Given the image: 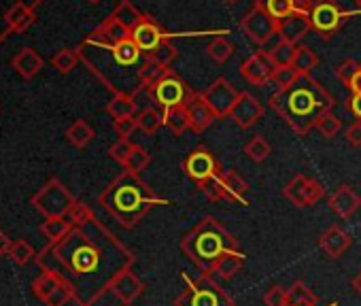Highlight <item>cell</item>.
<instances>
[{
    "instance_id": "cell-1",
    "label": "cell",
    "mask_w": 361,
    "mask_h": 306,
    "mask_svg": "<svg viewBox=\"0 0 361 306\" xmlns=\"http://www.w3.org/2000/svg\"><path fill=\"white\" fill-rule=\"evenodd\" d=\"M134 262L136 255L94 213L75 221L62 240L45 245L37 255L41 270L56 272L71 285L77 306H94Z\"/></svg>"
},
{
    "instance_id": "cell-2",
    "label": "cell",
    "mask_w": 361,
    "mask_h": 306,
    "mask_svg": "<svg viewBox=\"0 0 361 306\" xmlns=\"http://www.w3.org/2000/svg\"><path fill=\"white\" fill-rule=\"evenodd\" d=\"M79 60L115 94L138 96L140 85V66L147 56L138 49L132 39L121 43H109L102 32L96 28L77 49Z\"/></svg>"
},
{
    "instance_id": "cell-3",
    "label": "cell",
    "mask_w": 361,
    "mask_h": 306,
    "mask_svg": "<svg viewBox=\"0 0 361 306\" xmlns=\"http://www.w3.org/2000/svg\"><path fill=\"white\" fill-rule=\"evenodd\" d=\"M270 109L298 134L308 136L317 119L334 109V96L310 75H302L291 87L270 96Z\"/></svg>"
},
{
    "instance_id": "cell-4",
    "label": "cell",
    "mask_w": 361,
    "mask_h": 306,
    "mask_svg": "<svg viewBox=\"0 0 361 306\" xmlns=\"http://www.w3.org/2000/svg\"><path fill=\"white\" fill-rule=\"evenodd\" d=\"M98 202L126 230L134 228L153 207L168 204V200L153 194V190L138 175L128 171H123L102 190Z\"/></svg>"
},
{
    "instance_id": "cell-5",
    "label": "cell",
    "mask_w": 361,
    "mask_h": 306,
    "mask_svg": "<svg viewBox=\"0 0 361 306\" xmlns=\"http://www.w3.org/2000/svg\"><path fill=\"white\" fill-rule=\"evenodd\" d=\"M180 249L202 272H211L221 255L228 251H240V245L215 217H204L183 236Z\"/></svg>"
},
{
    "instance_id": "cell-6",
    "label": "cell",
    "mask_w": 361,
    "mask_h": 306,
    "mask_svg": "<svg viewBox=\"0 0 361 306\" xmlns=\"http://www.w3.org/2000/svg\"><path fill=\"white\" fill-rule=\"evenodd\" d=\"M174 306H234V298L211 272H202L174 298Z\"/></svg>"
},
{
    "instance_id": "cell-7",
    "label": "cell",
    "mask_w": 361,
    "mask_h": 306,
    "mask_svg": "<svg viewBox=\"0 0 361 306\" xmlns=\"http://www.w3.org/2000/svg\"><path fill=\"white\" fill-rule=\"evenodd\" d=\"M75 196L68 192V188L60 179H49L35 196H32V207L45 217H68L71 209L75 207Z\"/></svg>"
},
{
    "instance_id": "cell-8",
    "label": "cell",
    "mask_w": 361,
    "mask_h": 306,
    "mask_svg": "<svg viewBox=\"0 0 361 306\" xmlns=\"http://www.w3.org/2000/svg\"><path fill=\"white\" fill-rule=\"evenodd\" d=\"M240 28L257 45H266L274 35H279V22L264 9V5L259 3V0L240 20Z\"/></svg>"
},
{
    "instance_id": "cell-9",
    "label": "cell",
    "mask_w": 361,
    "mask_h": 306,
    "mask_svg": "<svg viewBox=\"0 0 361 306\" xmlns=\"http://www.w3.org/2000/svg\"><path fill=\"white\" fill-rule=\"evenodd\" d=\"M147 92H149V98H151L157 106H161L164 111H166V109H172V106H178V104H185L188 98L192 96V92H190V87L185 85V81L180 79L176 73H172V71H170L157 85L149 87Z\"/></svg>"
},
{
    "instance_id": "cell-10",
    "label": "cell",
    "mask_w": 361,
    "mask_h": 306,
    "mask_svg": "<svg viewBox=\"0 0 361 306\" xmlns=\"http://www.w3.org/2000/svg\"><path fill=\"white\" fill-rule=\"evenodd\" d=\"M183 171L196 183V188L204 185L207 181H211L213 177H217L219 173H224L219 160L213 156L209 149H204V147L194 149L190 156L183 160Z\"/></svg>"
},
{
    "instance_id": "cell-11",
    "label": "cell",
    "mask_w": 361,
    "mask_h": 306,
    "mask_svg": "<svg viewBox=\"0 0 361 306\" xmlns=\"http://www.w3.org/2000/svg\"><path fill=\"white\" fill-rule=\"evenodd\" d=\"M344 18H348V13H344L334 0H317L312 11H310L312 30H317L323 41L331 39L338 32Z\"/></svg>"
},
{
    "instance_id": "cell-12",
    "label": "cell",
    "mask_w": 361,
    "mask_h": 306,
    "mask_svg": "<svg viewBox=\"0 0 361 306\" xmlns=\"http://www.w3.org/2000/svg\"><path fill=\"white\" fill-rule=\"evenodd\" d=\"M283 196L298 209H306V207H314L323 196H325V188L317 181L310 179L306 175H295L285 188H283Z\"/></svg>"
},
{
    "instance_id": "cell-13",
    "label": "cell",
    "mask_w": 361,
    "mask_h": 306,
    "mask_svg": "<svg viewBox=\"0 0 361 306\" xmlns=\"http://www.w3.org/2000/svg\"><path fill=\"white\" fill-rule=\"evenodd\" d=\"M202 94H204V98H207V102L213 109L217 119L230 117V113H232V109H234V104L238 102V96H240V92H236V87L224 77L213 81L209 85V90L202 92Z\"/></svg>"
},
{
    "instance_id": "cell-14",
    "label": "cell",
    "mask_w": 361,
    "mask_h": 306,
    "mask_svg": "<svg viewBox=\"0 0 361 306\" xmlns=\"http://www.w3.org/2000/svg\"><path fill=\"white\" fill-rule=\"evenodd\" d=\"M276 71L274 60L270 58V51H255L253 56H249L245 60V64L240 66V75L251 83V85H266L268 81H272V75Z\"/></svg>"
},
{
    "instance_id": "cell-15",
    "label": "cell",
    "mask_w": 361,
    "mask_h": 306,
    "mask_svg": "<svg viewBox=\"0 0 361 306\" xmlns=\"http://www.w3.org/2000/svg\"><path fill=\"white\" fill-rule=\"evenodd\" d=\"M130 39L138 45V49L145 54V56H149V54H153L164 41H166V35H164V30L157 26V22L155 20H151V18H142V22L130 32Z\"/></svg>"
},
{
    "instance_id": "cell-16",
    "label": "cell",
    "mask_w": 361,
    "mask_h": 306,
    "mask_svg": "<svg viewBox=\"0 0 361 306\" xmlns=\"http://www.w3.org/2000/svg\"><path fill=\"white\" fill-rule=\"evenodd\" d=\"M230 117L234 119V123L243 130H249L251 126H255L262 117H264V106L262 102L251 96L249 92H240L238 96V102L234 104Z\"/></svg>"
},
{
    "instance_id": "cell-17",
    "label": "cell",
    "mask_w": 361,
    "mask_h": 306,
    "mask_svg": "<svg viewBox=\"0 0 361 306\" xmlns=\"http://www.w3.org/2000/svg\"><path fill=\"white\" fill-rule=\"evenodd\" d=\"M310 30H312L310 13L293 11V13H289L287 18H283L279 22V37H281V41H287L291 45H298Z\"/></svg>"
},
{
    "instance_id": "cell-18",
    "label": "cell",
    "mask_w": 361,
    "mask_h": 306,
    "mask_svg": "<svg viewBox=\"0 0 361 306\" xmlns=\"http://www.w3.org/2000/svg\"><path fill=\"white\" fill-rule=\"evenodd\" d=\"M113 295L123 304V306H130L136 298L142 295L145 291V283L136 276V272H132V268L123 270L121 274H117V279L111 283V289Z\"/></svg>"
},
{
    "instance_id": "cell-19",
    "label": "cell",
    "mask_w": 361,
    "mask_h": 306,
    "mask_svg": "<svg viewBox=\"0 0 361 306\" xmlns=\"http://www.w3.org/2000/svg\"><path fill=\"white\" fill-rule=\"evenodd\" d=\"M350 243H353L350 234H348L344 228H340V226H329V228L319 236V249H321L329 259L342 257V255L348 251Z\"/></svg>"
},
{
    "instance_id": "cell-20",
    "label": "cell",
    "mask_w": 361,
    "mask_h": 306,
    "mask_svg": "<svg viewBox=\"0 0 361 306\" xmlns=\"http://www.w3.org/2000/svg\"><path fill=\"white\" fill-rule=\"evenodd\" d=\"M35 20H37L35 7L26 5L24 0H16L5 13V37L7 32H16V35L26 32L35 24Z\"/></svg>"
},
{
    "instance_id": "cell-21",
    "label": "cell",
    "mask_w": 361,
    "mask_h": 306,
    "mask_svg": "<svg viewBox=\"0 0 361 306\" xmlns=\"http://www.w3.org/2000/svg\"><path fill=\"white\" fill-rule=\"evenodd\" d=\"M329 209L340 217V219H350L359 209H361V196L350 188V185H340L327 200Z\"/></svg>"
},
{
    "instance_id": "cell-22",
    "label": "cell",
    "mask_w": 361,
    "mask_h": 306,
    "mask_svg": "<svg viewBox=\"0 0 361 306\" xmlns=\"http://www.w3.org/2000/svg\"><path fill=\"white\" fill-rule=\"evenodd\" d=\"M188 113H190V121H192V130L194 132H204L217 117L213 113V109L209 106L204 94L200 92H192V96L185 102Z\"/></svg>"
},
{
    "instance_id": "cell-23",
    "label": "cell",
    "mask_w": 361,
    "mask_h": 306,
    "mask_svg": "<svg viewBox=\"0 0 361 306\" xmlns=\"http://www.w3.org/2000/svg\"><path fill=\"white\" fill-rule=\"evenodd\" d=\"M243 266H245V253L243 251H228L226 255H221L215 262L211 274L217 276L219 281H230L243 270Z\"/></svg>"
},
{
    "instance_id": "cell-24",
    "label": "cell",
    "mask_w": 361,
    "mask_h": 306,
    "mask_svg": "<svg viewBox=\"0 0 361 306\" xmlns=\"http://www.w3.org/2000/svg\"><path fill=\"white\" fill-rule=\"evenodd\" d=\"M11 66L24 77V79H32L41 68H43V58L39 56L37 49L32 47H24L16 54V58L11 60Z\"/></svg>"
},
{
    "instance_id": "cell-25",
    "label": "cell",
    "mask_w": 361,
    "mask_h": 306,
    "mask_svg": "<svg viewBox=\"0 0 361 306\" xmlns=\"http://www.w3.org/2000/svg\"><path fill=\"white\" fill-rule=\"evenodd\" d=\"M224 185H226L228 200H232V202H240V204H245V207L249 204V202H247L249 183H247V179H245L238 171H234V169L224 171Z\"/></svg>"
},
{
    "instance_id": "cell-26",
    "label": "cell",
    "mask_w": 361,
    "mask_h": 306,
    "mask_svg": "<svg viewBox=\"0 0 361 306\" xmlns=\"http://www.w3.org/2000/svg\"><path fill=\"white\" fill-rule=\"evenodd\" d=\"M161 115H164V126H166L172 134H176V136H180L185 130L192 128L190 113H188V106H185V104H178V106L166 109Z\"/></svg>"
},
{
    "instance_id": "cell-27",
    "label": "cell",
    "mask_w": 361,
    "mask_h": 306,
    "mask_svg": "<svg viewBox=\"0 0 361 306\" xmlns=\"http://www.w3.org/2000/svg\"><path fill=\"white\" fill-rule=\"evenodd\" d=\"M136 109H138L136 96H130V94H115L111 98V102L106 104V113L113 117V121L126 119V117H134Z\"/></svg>"
},
{
    "instance_id": "cell-28",
    "label": "cell",
    "mask_w": 361,
    "mask_h": 306,
    "mask_svg": "<svg viewBox=\"0 0 361 306\" xmlns=\"http://www.w3.org/2000/svg\"><path fill=\"white\" fill-rule=\"evenodd\" d=\"M39 230H41V234L45 236L47 245H51V243L62 240V238L73 230V221H71L68 217H49V219H45V221L41 224Z\"/></svg>"
},
{
    "instance_id": "cell-29",
    "label": "cell",
    "mask_w": 361,
    "mask_h": 306,
    "mask_svg": "<svg viewBox=\"0 0 361 306\" xmlns=\"http://www.w3.org/2000/svg\"><path fill=\"white\" fill-rule=\"evenodd\" d=\"M168 73H170L168 66H161V64H157V62L147 58L142 62V66H140V85H142V90H149V87L157 85Z\"/></svg>"
},
{
    "instance_id": "cell-30",
    "label": "cell",
    "mask_w": 361,
    "mask_h": 306,
    "mask_svg": "<svg viewBox=\"0 0 361 306\" xmlns=\"http://www.w3.org/2000/svg\"><path fill=\"white\" fill-rule=\"evenodd\" d=\"M94 128L85 121V119H77L68 130H66V138H68V142L71 145H75V147H79V149H83V147H87L92 140H94Z\"/></svg>"
},
{
    "instance_id": "cell-31",
    "label": "cell",
    "mask_w": 361,
    "mask_h": 306,
    "mask_svg": "<svg viewBox=\"0 0 361 306\" xmlns=\"http://www.w3.org/2000/svg\"><path fill=\"white\" fill-rule=\"evenodd\" d=\"M62 281H64V279H60L56 272L41 270V274L32 281V293H35L41 302H45V300L49 298V293H51Z\"/></svg>"
},
{
    "instance_id": "cell-32",
    "label": "cell",
    "mask_w": 361,
    "mask_h": 306,
    "mask_svg": "<svg viewBox=\"0 0 361 306\" xmlns=\"http://www.w3.org/2000/svg\"><path fill=\"white\" fill-rule=\"evenodd\" d=\"M111 16H113L121 26H126L130 32H132V30L142 22V18H145V16L138 13V9H136L132 3H128V0H121V3L115 7V11H113Z\"/></svg>"
},
{
    "instance_id": "cell-33",
    "label": "cell",
    "mask_w": 361,
    "mask_h": 306,
    "mask_svg": "<svg viewBox=\"0 0 361 306\" xmlns=\"http://www.w3.org/2000/svg\"><path fill=\"white\" fill-rule=\"evenodd\" d=\"M287 293H289V306H317V295L304 281H295L287 289Z\"/></svg>"
},
{
    "instance_id": "cell-34",
    "label": "cell",
    "mask_w": 361,
    "mask_h": 306,
    "mask_svg": "<svg viewBox=\"0 0 361 306\" xmlns=\"http://www.w3.org/2000/svg\"><path fill=\"white\" fill-rule=\"evenodd\" d=\"M136 123H138V130H142L145 134L153 136V134L164 126V115H161L157 109H153V106H145V109L138 113Z\"/></svg>"
},
{
    "instance_id": "cell-35",
    "label": "cell",
    "mask_w": 361,
    "mask_h": 306,
    "mask_svg": "<svg viewBox=\"0 0 361 306\" xmlns=\"http://www.w3.org/2000/svg\"><path fill=\"white\" fill-rule=\"evenodd\" d=\"M234 51H236V47L228 41V39H224V37H217V39H213L211 43H209V47H207V54H209V58L213 60V62H217V64H224V62H228L232 56H234Z\"/></svg>"
},
{
    "instance_id": "cell-36",
    "label": "cell",
    "mask_w": 361,
    "mask_h": 306,
    "mask_svg": "<svg viewBox=\"0 0 361 306\" xmlns=\"http://www.w3.org/2000/svg\"><path fill=\"white\" fill-rule=\"evenodd\" d=\"M98 30L102 32V37L109 41V43H121V41H126V39H130V30L126 28V26H121L113 16L111 18H106L100 26H98Z\"/></svg>"
},
{
    "instance_id": "cell-37",
    "label": "cell",
    "mask_w": 361,
    "mask_h": 306,
    "mask_svg": "<svg viewBox=\"0 0 361 306\" xmlns=\"http://www.w3.org/2000/svg\"><path fill=\"white\" fill-rule=\"evenodd\" d=\"M270 142L264 136H253L247 145H245V153L247 158L255 164H262L268 156H270Z\"/></svg>"
},
{
    "instance_id": "cell-38",
    "label": "cell",
    "mask_w": 361,
    "mask_h": 306,
    "mask_svg": "<svg viewBox=\"0 0 361 306\" xmlns=\"http://www.w3.org/2000/svg\"><path fill=\"white\" fill-rule=\"evenodd\" d=\"M317 64H319V58H317V54H314L310 47H298L291 66H293L300 75H310V73L317 68Z\"/></svg>"
},
{
    "instance_id": "cell-39",
    "label": "cell",
    "mask_w": 361,
    "mask_h": 306,
    "mask_svg": "<svg viewBox=\"0 0 361 306\" xmlns=\"http://www.w3.org/2000/svg\"><path fill=\"white\" fill-rule=\"evenodd\" d=\"M37 255H39V253L35 251V247H32L28 240H24V238L13 240L11 249H9V257H11L16 264H20V266H26L28 262L37 259Z\"/></svg>"
},
{
    "instance_id": "cell-40",
    "label": "cell",
    "mask_w": 361,
    "mask_h": 306,
    "mask_svg": "<svg viewBox=\"0 0 361 306\" xmlns=\"http://www.w3.org/2000/svg\"><path fill=\"white\" fill-rule=\"evenodd\" d=\"M149 162H151L149 151L136 145V147L132 149V153H130V158H128L126 164H123V171H128V173H132V175H140V171H145V169L149 166Z\"/></svg>"
},
{
    "instance_id": "cell-41",
    "label": "cell",
    "mask_w": 361,
    "mask_h": 306,
    "mask_svg": "<svg viewBox=\"0 0 361 306\" xmlns=\"http://www.w3.org/2000/svg\"><path fill=\"white\" fill-rule=\"evenodd\" d=\"M259 3L276 22H281L283 18L295 11V0H259Z\"/></svg>"
},
{
    "instance_id": "cell-42",
    "label": "cell",
    "mask_w": 361,
    "mask_h": 306,
    "mask_svg": "<svg viewBox=\"0 0 361 306\" xmlns=\"http://www.w3.org/2000/svg\"><path fill=\"white\" fill-rule=\"evenodd\" d=\"M77 62H79L77 49H60V51L51 58L54 68H56L58 73H62V75H68V73L77 66Z\"/></svg>"
},
{
    "instance_id": "cell-43",
    "label": "cell",
    "mask_w": 361,
    "mask_h": 306,
    "mask_svg": "<svg viewBox=\"0 0 361 306\" xmlns=\"http://www.w3.org/2000/svg\"><path fill=\"white\" fill-rule=\"evenodd\" d=\"M209 200L213 202H219V200H228V194H226V185H224V173H219L217 177H213L211 181H207L204 185L198 188Z\"/></svg>"
},
{
    "instance_id": "cell-44",
    "label": "cell",
    "mask_w": 361,
    "mask_h": 306,
    "mask_svg": "<svg viewBox=\"0 0 361 306\" xmlns=\"http://www.w3.org/2000/svg\"><path fill=\"white\" fill-rule=\"evenodd\" d=\"M295 51L298 47L287 43V41H281L272 51H270V58L274 60L276 66H291L293 64V58H295Z\"/></svg>"
},
{
    "instance_id": "cell-45",
    "label": "cell",
    "mask_w": 361,
    "mask_h": 306,
    "mask_svg": "<svg viewBox=\"0 0 361 306\" xmlns=\"http://www.w3.org/2000/svg\"><path fill=\"white\" fill-rule=\"evenodd\" d=\"M314 128L321 132L323 138H334V136L340 132V119H338L331 111H327V113H323V115L317 119Z\"/></svg>"
},
{
    "instance_id": "cell-46",
    "label": "cell",
    "mask_w": 361,
    "mask_h": 306,
    "mask_svg": "<svg viewBox=\"0 0 361 306\" xmlns=\"http://www.w3.org/2000/svg\"><path fill=\"white\" fill-rule=\"evenodd\" d=\"M300 77H302V75H300L293 66H276V71H274V75H272V81H274V85H276L279 90H287V87H291Z\"/></svg>"
},
{
    "instance_id": "cell-47",
    "label": "cell",
    "mask_w": 361,
    "mask_h": 306,
    "mask_svg": "<svg viewBox=\"0 0 361 306\" xmlns=\"http://www.w3.org/2000/svg\"><path fill=\"white\" fill-rule=\"evenodd\" d=\"M71 300H75L73 289H71V285H68L66 281H62V283L49 293V298H47L43 304H45V306H66Z\"/></svg>"
},
{
    "instance_id": "cell-48",
    "label": "cell",
    "mask_w": 361,
    "mask_h": 306,
    "mask_svg": "<svg viewBox=\"0 0 361 306\" xmlns=\"http://www.w3.org/2000/svg\"><path fill=\"white\" fill-rule=\"evenodd\" d=\"M149 60H153V62H157V64H161V66H170L174 60H176V47L170 43V41H164L153 54H149L147 56Z\"/></svg>"
},
{
    "instance_id": "cell-49",
    "label": "cell",
    "mask_w": 361,
    "mask_h": 306,
    "mask_svg": "<svg viewBox=\"0 0 361 306\" xmlns=\"http://www.w3.org/2000/svg\"><path fill=\"white\" fill-rule=\"evenodd\" d=\"M136 145L134 142H130V138H119L115 145H111V149H109V156L115 160V162H119L121 166L126 164V160L130 158V153H132V149H134Z\"/></svg>"
},
{
    "instance_id": "cell-50",
    "label": "cell",
    "mask_w": 361,
    "mask_h": 306,
    "mask_svg": "<svg viewBox=\"0 0 361 306\" xmlns=\"http://www.w3.org/2000/svg\"><path fill=\"white\" fill-rule=\"evenodd\" d=\"M266 306H289V293L283 285H272L264 295Z\"/></svg>"
},
{
    "instance_id": "cell-51",
    "label": "cell",
    "mask_w": 361,
    "mask_h": 306,
    "mask_svg": "<svg viewBox=\"0 0 361 306\" xmlns=\"http://www.w3.org/2000/svg\"><path fill=\"white\" fill-rule=\"evenodd\" d=\"M359 68H361V66H359L355 60H350V58H348V60H344V62L336 68V77H338V81H342V83L348 87V83H350V81H353V77L359 73Z\"/></svg>"
},
{
    "instance_id": "cell-52",
    "label": "cell",
    "mask_w": 361,
    "mask_h": 306,
    "mask_svg": "<svg viewBox=\"0 0 361 306\" xmlns=\"http://www.w3.org/2000/svg\"><path fill=\"white\" fill-rule=\"evenodd\" d=\"M113 128H115V132L119 134V138H128V136L138 128V123H136V117H126V119L113 121Z\"/></svg>"
},
{
    "instance_id": "cell-53",
    "label": "cell",
    "mask_w": 361,
    "mask_h": 306,
    "mask_svg": "<svg viewBox=\"0 0 361 306\" xmlns=\"http://www.w3.org/2000/svg\"><path fill=\"white\" fill-rule=\"evenodd\" d=\"M346 140H348L353 147H361V119L353 121V123L346 128Z\"/></svg>"
},
{
    "instance_id": "cell-54",
    "label": "cell",
    "mask_w": 361,
    "mask_h": 306,
    "mask_svg": "<svg viewBox=\"0 0 361 306\" xmlns=\"http://www.w3.org/2000/svg\"><path fill=\"white\" fill-rule=\"evenodd\" d=\"M346 106H348V111H350L357 119H361V94H353V96L348 98Z\"/></svg>"
},
{
    "instance_id": "cell-55",
    "label": "cell",
    "mask_w": 361,
    "mask_h": 306,
    "mask_svg": "<svg viewBox=\"0 0 361 306\" xmlns=\"http://www.w3.org/2000/svg\"><path fill=\"white\" fill-rule=\"evenodd\" d=\"M11 238L3 232V230H0V257H3V255H9V249H11Z\"/></svg>"
},
{
    "instance_id": "cell-56",
    "label": "cell",
    "mask_w": 361,
    "mask_h": 306,
    "mask_svg": "<svg viewBox=\"0 0 361 306\" xmlns=\"http://www.w3.org/2000/svg\"><path fill=\"white\" fill-rule=\"evenodd\" d=\"M348 90H350L353 94H361V68H359V73L353 77V81L348 83Z\"/></svg>"
},
{
    "instance_id": "cell-57",
    "label": "cell",
    "mask_w": 361,
    "mask_h": 306,
    "mask_svg": "<svg viewBox=\"0 0 361 306\" xmlns=\"http://www.w3.org/2000/svg\"><path fill=\"white\" fill-rule=\"evenodd\" d=\"M353 289L361 295V270H359V274H355V279H353Z\"/></svg>"
},
{
    "instance_id": "cell-58",
    "label": "cell",
    "mask_w": 361,
    "mask_h": 306,
    "mask_svg": "<svg viewBox=\"0 0 361 306\" xmlns=\"http://www.w3.org/2000/svg\"><path fill=\"white\" fill-rule=\"evenodd\" d=\"M355 5H357V11L361 13V0H355Z\"/></svg>"
},
{
    "instance_id": "cell-59",
    "label": "cell",
    "mask_w": 361,
    "mask_h": 306,
    "mask_svg": "<svg viewBox=\"0 0 361 306\" xmlns=\"http://www.w3.org/2000/svg\"><path fill=\"white\" fill-rule=\"evenodd\" d=\"M87 3H92V5H98V3H100V0H87Z\"/></svg>"
},
{
    "instance_id": "cell-60",
    "label": "cell",
    "mask_w": 361,
    "mask_h": 306,
    "mask_svg": "<svg viewBox=\"0 0 361 306\" xmlns=\"http://www.w3.org/2000/svg\"><path fill=\"white\" fill-rule=\"evenodd\" d=\"M327 306H338V304H336V302H331V304H327Z\"/></svg>"
},
{
    "instance_id": "cell-61",
    "label": "cell",
    "mask_w": 361,
    "mask_h": 306,
    "mask_svg": "<svg viewBox=\"0 0 361 306\" xmlns=\"http://www.w3.org/2000/svg\"><path fill=\"white\" fill-rule=\"evenodd\" d=\"M228 3H238V0H228Z\"/></svg>"
}]
</instances>
